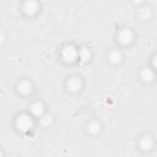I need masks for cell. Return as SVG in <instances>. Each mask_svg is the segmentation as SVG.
Listing matches in <instances>:
<instances>
[{
  "label": "cell",
  "instance_id": "6da1fadb",
  "mask_svg": "<svg viewBox=\"0 0 157 157\" xmlns=\"http://www.w3.org/2000/svg\"><path fill=\"white\" fill-rule=\"evenodd\" d=\"M15 125H16V129L21 132H28L33 125H34V120L33 118L27 114V113H22L20 115H17L16 118V121H15Z\"/></svg>",
  "mask_w": 157,
  "mask_h": 157
},
{
  "label": "cell",
  "instance_id": "7a4b0ae2",
  "mask_svg": "<svg viewBox=\"0 0 157 157\" xmlns=\"http://www.w3.org/2000/svg\"><path fill=\"white\" fill-rule=\"evenodd\" d=\"M78 58V49L74 44H66L61 49V59L66 64H72Z\"/></svg>",
  "mask_w": 157,
  "mask_h": 157
},
{
  "label": "cell",
  "instance_id": "3957f363",
  "mask_svg": "<svg viewBox=\"0 0 157 157\" xmlns=\"http://www.w3.org/2000/svg\"><path fill=\"white\" fill-rule=\"evenodd\" d=\"M16 90H17V92L20 94L27 96V94L32 93V91H33V83L29 80H26V78L20 80L17 82V85H16Z\"/></svg>",
  "mask_w": 157,
  "mask_h": 157
},
{
  "label": "cell",
  "instance_id": "277c9868",
  "mask_svg": "<svg viewBox=\"0 0 157 157\" xmlns=\"http://www.w3.org/2000/svg\"><path fill=\"white\" fill-rule=\"evenodd\" d=\"M23 12L27 16H34L39 10V4L37 0H26L23 2Z\"/></svg>",
  "mask_w": 157,
  "mask_h": 157
},
{
  "label": "cell",
  "instance_id": "5b68a950",
  "mask_svg": "<svg viewBox=\"0 0 157 157\" xmlns=\"http://www.w3.org/2000/svg\"><path fill=\"white\" fill-rule=\"evenodd\" d=\"M132 39H134V33L130 28H123L118 34V40L123 45L130 44L132 42Z\"/></svg>",
  "mask_w": 157,
  "mask_h": 157
},
{
  "label": "cell",
  "instance_id": "8992f818",
  "mask_svg": "<svg viewBox=\"0 0 157 157\" xmlns=\"http://www.w3.org/2000/svg\"><path fill=\"white\" fill-rule=\"evenodd\" d=\"M66 88L70 92H78L82 88V80L78 76H72L69 77V80L66 81Z\"/></svg>",
  "mask_w": 157,
  "mask_h": 157
},
{
  "label": "cell",
  "instance_id": "52a82bcc",
  "mask_svg": "<svg viewBox=\"0 0 157 157\" xmlns=\"http://www.w3.org/2000/svg\"><path fill=\"white\" fill-rule=\"evenodd\" d=\"M29 110H31V114H32L33 117L40 118V117L45 113V105H44L42 102L37 101V102H34V103H32V104H31Z\"/></svg>",
  "mask_w": 157,
  "mask_h": 157
},
{
  "label": "cell",
  "instance_id": "ba28073f",
  "mask_svg": "<svg viewBox=\"0 0 157 157\" xmlns=\"http://www.w3.org/2000/svg\"><path fill=\"white\" fill-rule=\"evenodd\" d=\"M101 130H102V124L98 120H91L87 124V131L91 135H97L101 132Z\"/></svg>",
  "mask_w": 157,
  "mask_h": 157
},
{
  "label": "cell",
  "instance_id": "9c48e42d",
  "mask_svg": "<svg viewBox=\"0 0 157 157\" xmlns=\"http://www.w3.org/2000/svg\"><path fill=\"white\" fill-rule=\"evenodd\" d=\"M153 147V139L150 135H145L140 140V148L144 151H148Z\"/></svg>",
  "mask_w": 157,
  "mask_h": 157
},
{
  "label": "cell",
  "instance_id": "30bf717a",
  "mask_svg": "<svg viewBox=\"0 0 157 157\" xmlns=\"http://www.w3.org/2000/svg\"><path fill=\"white\" fill-rule=\"evenodd\" d=\"M140 77L144 82H151L153 78H155V72H153V69H150V67H144L140 72Z\"/></svg>",
  "mask_w": 157,
  "mask_h": 157
},
{
  "label": "cell",
  "instance_id": "8fae6325",
  "mask_svg": "<svg viewBox=\"0 0 157 157\" xmlns=\"http://www.w3.org/2000/svg\"><path fill=\"white\" fill-rule=\"evenodd\" d=\"M91 56H92V53H91L90 48H87V47H81V48L78 49V58H80L81 61L86 63V61H88V60L91 59Z\"/></svg>",
  "mask_w": 157,
  "mask_h": 157
},
{
  "label": "cell",
  "instance_id": "7c38bea8",
  "mask_svg": "<svg viewBox=\"0 0 157 157\" xmlns=\"http://www.w3.org/2000/svg\"><path fill=\"white\" fill-rule=\"evenodd\" d=\"M108 60L112 63V64H119L121 63L123 60V54L120 50H112L108 55Z\"/></svg>",
  "mask_w": 157,
  "mask_h": 157
},
{
  "label": "cell",
  "instance_id": "4fadbf2b",
  "mask_svg": "<svg viewBox=\"0 0 157 157\" xmlns=\"http://www.w3.org/2000/svg\"><path fill=\"white\" fill-rule=\"evenodd\" d=\"M139 16H140V18L144 20V21L150 20V18L152 17V10H151V7H148V6H142V7L139 10Z\"/></svg>",
  "mask_w": 157,
  "mask_h": 157
},
{
  "label": "cell",
  "instance_id": "5bb4252c",
  "mask_svg": "<svg viewBox=\"0 0 157 157\" xmlns=\"http://www.w3.org/2000/svg\"><path fill=\"white\" fill-rule=\"evenodd\" d=\"M54 121V117L52 113H44L42 117H40V124L43 126H50Z\"/></svg>",
  "mask_w": 157,
  "mask_h": 157
},
{
  "label": "cell",
  "instance_id": "9a60e30c",
  "mask_svg": "<svg viewBox=\"0 0 157 157\" xmlns=\"http://www.w3.org/2000/svg\"><path fill=\"white\" fill-rule=\"evenodd\" d=\"M4 39H5V34H4V32H2V31H0V43H2V42H4Z\"/></svg>",
  "mask_w": 157,
  "mask_h": 157
},
{
  "label": "cell",
  "instance_id": "2e32d148",
  "mask_svg": "<svg viewBox=\"0 0 157 157\" xmlns=\"http://www.w3.org/2000/svg\"><path fill=\"white\" fill-rule=\"evenodd\" d=\"M152 67H156V55L152 58Z\"/></svg>",
  "mask_w": 157,
  "mask_h": 157
},
{
  "label": "cell",
  "instance_id": "e0dca14e",
  "mask_svg": "<svg viewBox=\"0 0 157 157\" xmlns=\"http://www.w3.org/2000/svg\"><path fill=\"white\" fill-rule=\"evenodd\" d=\"M132 1H134L135 4H141V2L144 1V0H132Z\"/></svg>",
  "mask_w": 157,
  "mask_h": 157
},
{
  "label": "cell",
  "instance_id": "ac0fdd59",
  "mask_svg": "<svg viewBox=\"0 0 157 157\" xmlns=\"http://www.w3.org/2000/svg\"><path fill=\"white\" fill-rule=\"evenodd\" d=\"M2 155H4V153H2V151H0V156H2Z\"/></svg>",
  "mask_w": 157,
  "mask_h": 157
}]
</instances>
